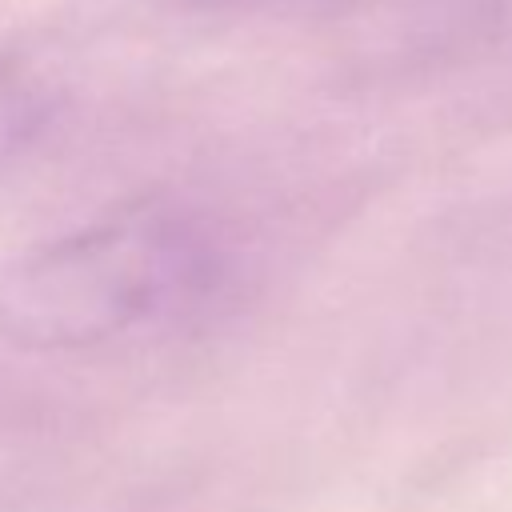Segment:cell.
<instances>
[{"instance_id":"obj_1","label":"cell","mask_w":512,"mask_h":512,"mask_svg":"<svg viewBox=\"0 0 512 512\" xmlns=\"http://www.w3.org/2000/svg\"><path fill=\"white\" fill-rule=\"evenodd\" d=\"M200 268L192 228L128 208L28 248L0 272V336L28 352H76L156 316Z\"/></svg>"},{"instance_id":"obj_2","label":"cell","mask_w":512,"mask_h":512,"mask_svg":"<svg viewBox=\"0 0 512 512\" xmlns=\"http://www.w3.org/2000/svg\"><path fill=\"white\" fill-rule=\"evenodd\" d=\"M52 120L48 88L20 64L0 60V168H8Z\"/></svg>"},{"instance_id":"obj_3","label":"cell","mask_w":512,"mask_h":512,"mask_svg":"<svg viewBox=\"0 0 512 512\" xmlns=\"http://www.w3.org/2000/svg\"><path fill=\"white\" fill-rule=\"evenodd\" d=\"M156 8H172V12H204V8H220V4H236V0H152Z\"/></svg>"}]
</instances>
